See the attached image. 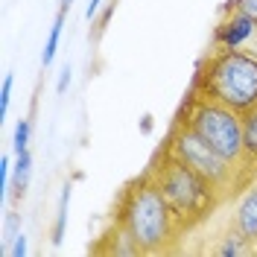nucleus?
Masks as SVG:
<instances>
[{
    "instance_id": "1a4fd4ad",
    "label": "nucleus",
    "mask_w": 257,
    "mask_h": 257,
    "mask_svg": "<svg viewBox=\"0 0 257 257\" xmlns=\"http://www.w3.org/2000/svg\"><path fill=\"white\" fill-rule=\"evenodd\" d=\"M257 164V105L242 114V170Z\"/></svg>"
},
{
    "instance_id": "9b49d317",
    "label": "nucleus",
    "mask_w": 257,
    "mask_h": 257,
    "mask_svg": "<svg viewBox=\"0 0 257 257\" xmlns=\"http://www.w3.org/2000/svg\"><path fill=\"white\" fill-rule=\"evenodd\" d=\"M30 178H32V155L30 149H24V152L15 155V164H12V190H15V196H24V190L30 187Z\"/></svg>"
},
{
    "instance_id": "412c9836",
    "label": "nucleus",
    "mask_w": 257,
    "mask_h": 257,
    "mask_svg": "<svg viewBox=\"0 0 257 257\" xmlns=\"http://www.w3.org/2000/svg\"><path fill=\"white\" fill-rule=\"evenodd\" d=\"M102 6H105V0H91V3L85 6V21H91V24H94L96 15L102 12Z\"/></svg>"
},
{
    "instance_id": "5701e85b",
    "label": "nucleus",
    "mask_w": 257,
    "mask_h": 257,
    "mask_svg": "<svg viewBox=\"0 0 257 257\" xmlns=\"http://www.w3.org/2000/svg\"><path fill=\"white\" fill-rule=\"evenodd\" d=\"M141 132H144V135H149V132H152V114H144V123H141Z\"/></svg>"
},
{
    "instance_id": "6e6552de",
    "label": "nucleus",
    "mask_w": 257,
    "mask_h": 257,
    "mask_svg": "<svg viewBox=\"0 0 257 257\" xmlns=\"http://www.w3.org/2000/svg\"><path fill=\"white\" fill-rule=\"evenodd\" d=\"M99 240L108 242V248H102L105 254H123V257H138V254H141L138 242L132 240V234H128L126 228L117 222V219H114L111 228H108V231H105V234H102ZM102 251H99V254H102Z\"/></svg>"
},
{
    "instance_id": "20e7f679",
    "label": "nucleus",
    "mask_w": 257,
    "mask_h": 257,
    "mask_svg": "<svg viewBox=\"0 0 257 257\" xmlns=\"http://www.w3.org/2000/svg\"><path fill=\"white\" fill-rule=\"evenodd\" d=\"M164 149L173 152L178 161H184L187 167H193L222 199L228 193L240 190L242 181H245L242 178V167L237 161L225 158L216 146H210L196 128H190L178 117L173 123V128H170V135H167V141H164Z\"/></svg>"
},
{
    "instance_id": "b1692460",
    "label": "nucleus",
    "mask_w": 257,
    "mask_h": 257,
    "mask_svg": "<svg viewBox=\"0 0 257 257\" xmlns=\"http://www.w3.org/2000/svg\"><path fill=\"white\" fill-rule=\"evenodd\" d=\"M70 6H73V0H59V9H64V12H70Z\"/></svg>"
},
{
    "instance_id": "aec40b11",
    "label": "nucleus",
    "mask_w": 257,
    "mask_h": 257,
    "mask_svg": "<svg viewBox=\"0 0 257 257\" xmlns=\"http://www.w3.org/2000/svg\"><path fill=\"white\" fill-rule=\"evenodd\" d=\"M6 254H9V257H24V254H27V237H24V234H18Z\"/></svg>"
},
{
    "instance_id": "4468645a",
    "label": "nucleus",
    "mask_w": 257,
    "mask_h": 257,
    "mask_svg": "<svg viewBox=\"0 0 257 257\" xmlns=\"http://www.w3.org/2000/svg\"><path fill=\"white\" fill-rule=\"evenodd\" d=\"M9 190H12V158L0 155V202L9 199Z\"/></svg>"
},
{
    "instance_id": "39448f33",
    "label": "nucleus",
    "mask_w": 257,
    "mask_h": 257,
    "mask_svg": "<svg viewBox=\"0 0 257 257\" xmlns=\"http://www.w3.org/2000/svg\"><path fill=\"white\" fill-rule=\"evenodd\" d=\"M178 120H184L210 146H216L225 158L237 161L242 167V114H237L222 102L187 94L181 111H178Z\"/></svg>"
},
{
    "instance_id": "f3484780",
    "label": "nucleus",
    "mask_w": 257,
    "mask_h": 257,
    "mask_svg": "<svg viewBox=\"0 0 257 257\" xmlns=\"http://www.w3.org/2000/svg\"><path fill=\"white\" fill-rule=\"evenodd\" d=\"M12 85H15V76H12V73H6V76H3V82H0V120H6V114H9Z\"/></svg>"
},
{
    "instance_id": "7ed1b4c3",
    "label": "nucleus",
    "mask_w": 257,
    "mask_h": 257,
    "mask_svg": "<svg viewBox=\"0 0 257 257\" xmlns=\"http://www.w3.org/2000/svg\"><path fill=\"white\" fill-rule=\"evenodd\" d=\"M146 173L158 181L161 193L167 196L170 208L176 210V216L184 231H193L196 225H202L222 202V196L213 190L193 167H187L184 161H178L164 146L158 149V155L152 158Z\"/></svg>"
},
{
    "instance_id": "6ab92c4d",
    "label": "nucleus",
    "mask_w": 257,
    "mask_h": 257,
    "mask_svg": "<svg viewBox=\"0 0 257 257\" xmlns=\"http://www.w3.org/2000/svg\"><path fill=\"white\" fill-rule=\"evenodd\" d=\"M222 9H237V12H245L248 18L257 21V0H228Z\"/></svg>"
},
{
    "instance_id": "f03ea898",
    "label": "nucleus",
    "mask_w": 257,
    "mask_h": 257,
    "mask_svg": "<svg viewBox=\"0 0 257 257\" xmlns=\"http://www.w3.org/2000/svg\"><path fill=\"white\" fill-rule=\"evenodd\" d=\"M190 94L222 102L237 114L251 111L257 105V53L245 47H213L193 76Z\"/></svg>"
},
{
    "instance_id": "f8f14e48",
    "label": "nucleus",
    "mask_w": 257,
    "mask_h": 257,
    "mask_svg": "<svg viewBox=\"0 0 257 257\" xmlns=\"http://www.w3.org/2000/svg\"><path fill=\"white\" fill-rule=\"evenodd\" d=\"M64 18L67 12L59 9L56 12V21H53V27H50V35L47 41H44V50H41V67H50L53 59H56V53H59V41H62V30H64Z\"/></svg>"
},
{
    "instance_id": "9d476101",
    "label": "nucleus",
    "mask_w": 257,
    "mask_h": 257,
    "mask_svg": "<svg viewBox=\"0 0 257 257\" xmlns=\"http://www.w3.org/2000/svg\"><path fill=\"white\" fill-rule=\"evenodd\" d=\"M251 248H254V245L245 240V237H242V234L237 231V228H234V225H231V231H228V234H222V237H219V242H216V254H219V257L248 254Z\"/></svg>"
},
{
    "instance_id": "f257e3e1",
    "label": "nucleus",
    "mask_w": 257,
    "mask_h": 257,
    "mask_svg": "<svg viewBox=\"0 0 257 257\" xmlns=\"http://www.w3.org/2000/svg\"><path fill=\"white\" fill-rule=\"evenodd\" d=\"M114 219L132 234L141 254H170L184 234L176 210L149 173H141L123 187L114 205Z\"/></svg>"
},
{
    "instance_id": "ddd939ff",
    "label": "nucleus",
    "mask_w": 257,
    "mask_h": 257,
    "mask_svg": "<svg viewBox=\"0 0 257 257\" xmlns=\"http://www.w3.org/2000/svg\"><path fill=\"white\" fill-rule=\"evenodd\" d=\"M67 210H70V184L62 190L59 208H56V222H53V245L64 240V228H67Z\"/></svg>"
},
{
    "instance_id": "4be33fe9",
    "label": "nucleus",
    "mask_w": 257,
    "mask_h": 257,
    "mask_svg": "<svg viewBox=\"0 0 257 257\" xmlns=\"http://www.w3.org/2000/svg\"><path fill=\"white\" fill-rule=\"evenodd\" d=\"M70 88V67H62V73H59V82H56V94H64Z\"/></svg>"
},
{
    "instance_id": "a211bd4d",
    "label": "nucleus",
    "mask_w": 257,
    "mask_h": 257,
    "mask_svg": "<svg viewBox=\"0 0 257 257\" xmlns=\"http://www.w3.org/2000/svg\"><path fill=\"white\" fill-rule=\"evenodd\" d=\"M114 9H117V0H108L105 6H102V12L96 15V27H94V41L105 32V27H108V21H111V15H114Z\"/></svg>"
},
{
    "instance_id": "0eeeda50",
    "label": "nucleus",
    "mask_w": 257,
    "mask_h": 257,
    "mask_svg": "<svg viewBox=\"0 0 257 257\" xmlns=\"http://www.w3.org/2000/svg\"><path fill=\"white\" fill-rule=\"evenodd\" d=\"M231 225H234L251 245H257V184H248L245 193L240 196L237 210H234V222Z\"/></svg>"
},
{
    "instance_id": "2eb2a0df",
    "label": "nucleus",
    "mask_w": 257,
    "mask_h": 257,
    "mask_svg": "<svg viewBox=\"0 0 257 257\" xmlns=\"http://www.w3.org/2000/svg\"><path fill=\"white\" fill-rule=\"evenodd\" d=\"M18 234H21V213H6V219H3V248L6 251Z\"/></svg>"
},
{
    "instance_id": "423d86ee",
    "label": "nucleus",
    "mask_w": 257,
    "mask_h": 257,
    "mask_svg": "<svg viewBox=\"0 0 257 257\" xmlns=\"http://www.w3.org/2000/svg\"><path fill=\"white\" fill-rule=\"evenodd\" d=\"M257 35V21L237 9H222L219 24L213 27V47L216 50H234L245 47Z\"/></svg>"
},
{
    "instance_id": "dca6fc26",
    "label": "nucleus",
    "mask_w": 257,
    "mask_h": 257,
    "mask_svg": "<svg viewBox=\"0 0 257 257\" xmlns=\"http://www.w3.org/2000/svg\"><path fill=\"white\" fill-rule=\"evenodd\" d=\"M30 120H18V126H15V135H12V149H15V155L18 152H24V149H30Z\"/></svg>"
}]
</instances>
